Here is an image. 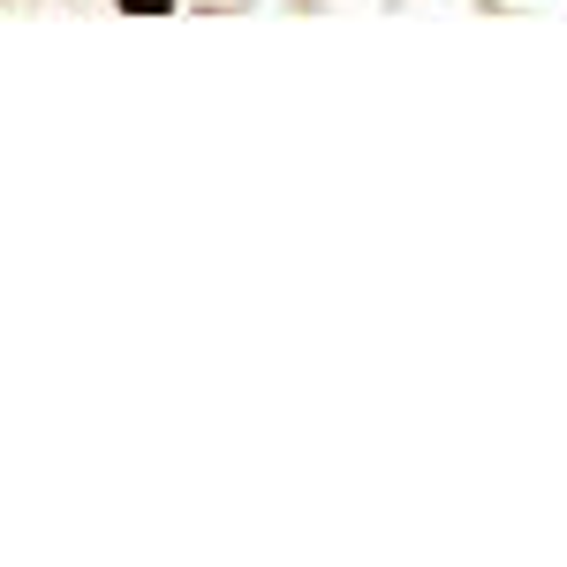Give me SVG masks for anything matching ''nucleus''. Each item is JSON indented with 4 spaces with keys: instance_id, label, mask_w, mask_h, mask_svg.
I'll use <instances>...</instances> for the list:
<instances>
[{
    "instance_id": "f257e3e1",
    "label": "nucleus",
    "mask_w": 567,
    "mask_h": 567,
    "mask_svg": "<svg viewBox=\"0 0 567 567\" xmlns=\"http://www.w3.org/2000/svg\"><path fill=\"white\" fill-rule=\"evenodd\" d=\"M130 16H159V8H175V0H122Z\"/></svg>"
}]
</instances>
